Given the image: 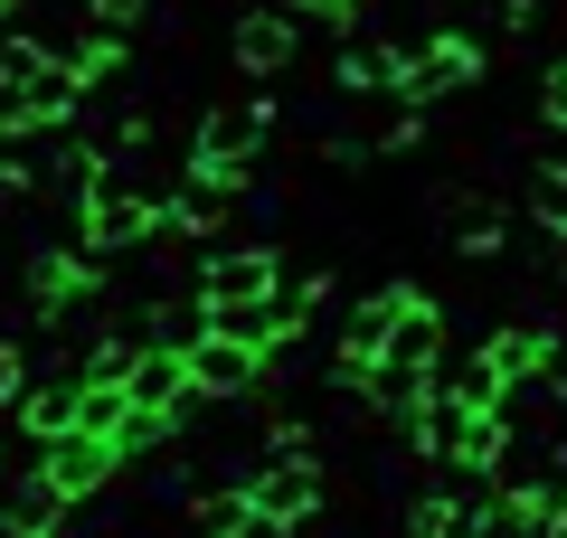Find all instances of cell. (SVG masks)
Here are the masks:
<instances>
[{"instance_id": "ba28073f", "label": "cell", "mask_w": 567, "mask_h": 538, "mask_svg": "<svg viewBox=\"0 0 567 538\" xmlns=\"http://www.w3.org/2000/svg\"><path fill=\"white\" fill-rule=\"evenodd\" d=\"M275 293V246H208L199 256V302H265Z\"/></svg>"}, {"instance_id": "2e32d148", "label": "cell", "mask_w": 567, "mask_h": 538, "mask_svg": "<svg viewBox=\"0 0 567 538\" xmlns=\"http://www.w3.org/2000/svg\"><path fill=\"white\" fill-rule=\"evenodd\" d=\"M539 123H558V133H567V58L539 76Z\"/></svg>"}, {"instance_id": "ac0fdd59", "label": "cell", "mask_w": 567, "mask_h": 538, "mask_svg": "<svg viewBox=\"0 0 567 538\" xmlns=\"http://www.w3.org/2000/svg\"><path fill=\"white\" fill-rule=\"evenodd\" d=\"M539 538H567V492H548V510H539Z\"/></svg>"}, {"instance_id": "d6986e66", "label": "cell", "mask_w": 567, "mask_h": 538, "mask_svg": "<svg viewBox=\"0 0 567 538\" xmlns=\"http://www.w3.org/2000/svg\"><path fill=\"white\" fill-rule=\"evenodd\" d=\"M20 10H39V0H0V20H20Z\"/></svg>"}, {"instance_id": "9a60e30c", "label": "cell", "mask_w": 567, "mask_h": 538, "mask_svg": "<svg viewBox=\"0 0 567 538\" xmlns=\"http://www.w3.org/2000/svg\"><path fill=\"white\" fill-rule=\"evenodd\" d=\"M284 10L312 20V29H350V20H360V0H284Z\"/></svg>"}, {"instance_id": "9c48e42d", "label": "cell", "mask_w": 567, "mask_h": 538, "mask_svg": "<svg viewBox=\"0 0 567 538\" xmlns=\"http://www.w3.org/2000/svg\"><path fill=\"white\" fill-rule=\"evenodd\" d=\"M445 237H454V256H502L511 208H502V199H454V208H445Z\"/></svg>"}, {"instance_id": "52a82bcc", "label": "cell", "mask_w": 567, "mask_h": 538, "mask_svg": "<svg viewBox=\"0 0 567 538\" xmlns=\"http://www.w3.org/2000/svg\"><path fill=\"white\" fill-rule=\"evenodd\" d=\"M227 58H237L246 76H284V66L303 58V20H293V10H246V20L227 29Z\"/></svg>"}, {"instance_id": "4fadbf2b", "label": "cell", "mask_w": 567, "mask_h": 538, "mask_svg": "<svg viewBox=\"0 0 567 538\" xmlns=\"http://www.w3.org/2000/svg\"><path fill=\"white\" fill-rule=\"evenodd\" d=\"M529 218H539L548 237H567V161H539V170H529Z\"/></svg>"}, {"instance_id": "5bb4252c", "label": "cell", "mask_w": 567, "mask_h": 538, "mask_svg": "<svg viewBox=\"0 0 567 538\" xmlns=\"http://www.w3.org/2000/svg\"><path fill=\"white\" fill-rule=\"evenodd\" d=\"M529 379H539L548 397H567V321H548V331H539V369H529Z\"/></svg>"}, {"instance_id": "7c38bea8", "label": "cell", "mask_w": 567, "mask_h": 538, "mask_svg": "<svg viewBox=\"0 0 567 538\" xmlns=\"http://www.w3.org/2000/svg\"><path fill=\"white\" fill-rule=\"evenodd\" d=\"M539 331H548V321H502L473 359H483L492 379H529V369H539Z\"/></svg>"}, {"instance_id": "8fae6325", "label": "cell", "mask_w": 567, "mask_h": 538, "mask_svg": "<svg viewBox=\"0 0 567 538\" xmlns=\"http://www.w3.org/2000/svg\"><path fill=\"white\" fill-rule=\"evenodd\" d=\"M10 406H20V435H66V425H76V379H48V387H20V397H10Z\"/></svg>"}, {"instance_id": "8992f818", "label": "cell", "mask_w": 567, "mask_h": 538, "mask_svg": "<svg viewBox=\"0 0 567 538\" xmlns=\"http://www.w3.org/2000/svg\"><path fill=\"white\" fill-rule=\"evenodd\" d=\"M114 463H123L114 444H104V435H76V425H66V435H48V444H39V473L58 482V492L76 500V510H85V500L104 492V482H114Z\"/></svg>"}, {"instance_id": "7a4b0ae2", "label": "cell", "mask_w": 567, "mask_h": 538, "mask_svg": "<svg viewBox=\"0 0 567 538\" xmlns=\"http://www.w3.org/2000/svg\"><path fill=\"white\" fill-rule=\"evenodd\" d=\"M265 142H275V104H265V95H237V104H208V114H199V133H189V161H199V170L246 179V170L265 161Z\"/></svg>"}, {"instance_id": "277c9868", "label": "cell", "mask_w": 567, "mask_h": 538, "mask_svg": "<svg viewBox=\"0 0 567 538\" xmlns=\"http://www.w3.org/2000/svg\"><path fill=\"white\" fill-rule=\"evenodd\" d=\"M181 369H189V397L199 406H246L265 387V350H246V340H227V331H199L181 350Z\"/></svg>"}, {"instance_id": "e0dca14e", "label": "cell", "mask_w": 567, "mask_h": 538, "mask_svg": "<svg viewBox=\"0 0 567 538\" xmlns=\"http://www.w3.org/2000/svg\"><path fill=\"white\" fill-rule=\"evenodd\" d=\"M85 10H95V29H142L152 20V0H85Z\"/></svg>"}, {"instance_id": "6da1fadb", "label": "cell", "mask_w": 567, "mask_h": 538, "mask_svg": "<svg viewBox=\"0 0 567 538\" xmlns=\"http://www.w3.org/2000/svg\"><path fill=\"white\" fill-rule=\"evenodd\" d=\"M237 492H246V519H256L265 538L312 529V519H322V463H312V454H265Z\"/></svg>"}, {"instance_id": "30bf717a", "label": "cell", "mask_w": 567, "mask_h": 538, "mask_svg": "<svg viewBox=\"0 0 567 538\" xmlns=\"http://www.w3.org/2000/svg\"><path fill=\"white\" fill-rule=\"evenodd\" d=\"M341 85H350V95H379V85H398V48L369 39V29H341Z\"/></svg>"}, {"instance_id": "5b68a950", "label": "cell", "mask_w": 567, "mask_h": 538, "mask_svg": "<svg viewBox=\"0 0 567 538\" xmlns=\"http://www.w3.org/2000/svg\"><path fill=\"white\" fill-rule=\"evenodd\" d=\"M114 387H123V406H142V416H162V425H189V416H199V397H189V369H181V350H133Z\"/></svg>"}, {"instance_id": "3957f363", "label": "cell", "mask_w": 567, "mask_h": 538, "mask_svg": "<svg viewBox=\"0 0 567 538\" xmlns=\"http://www.w3.org/2000/svg\"><path fill=\"white\" fill-rule=\"evenodd\" d=\"M473 85H483V48H473L464 29H435V39L398 48V95H416V104H454V95H473Z\"/></svg>"}]
</instances>
